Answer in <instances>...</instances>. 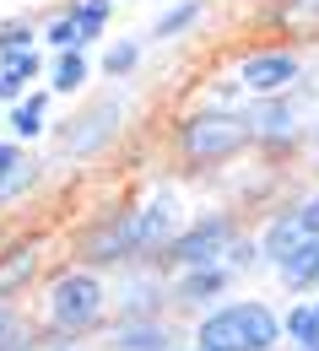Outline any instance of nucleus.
I'll list each match as a JSON object with an SVG mask.
<instances>
[{
	"mask_svg": "<svg viewBox=\"0 0 319 351\" xmlns=\"http://www.w3.org/2000/svg\"><path fill=\"white\" fill-rule=\"evenodd\" d=\"M244 232V206H233V200H217V206H200L189 227H184L179 238L168 243V254L163 265L168 270H195V265H222L228 254V243Z\"/></svg>",
	"mask_w": 319,
	"mask_h": 351,
	"instance_id": "6e6552de",
	"label": "nucleus"
},
{
	"mask_svg": "<svg viewBox=\"0 0 319 351\" xmlns=\"http://www.w3.org/2000/svg\"><path fill=\"white\" fill-rule=\"evenodd\" d=\"M255 152V119L249 103L222 108V103H189L168 125V162L184 178H217L222 168L244 162Z\"/></svg>",
	"mask_w": 319,
	"mask_h": 351,
	"instance_id": "f03ea898",
	"label": "nucleus"
},
{
	"mask_svg": "<svg viewBox=\"0 0 319 351\" xmlns=\"http://www.w3.org/2000/svg\"><path fill=\"white\" fill-rule=\"evenodd\" d=\"M130 200H136V249H141V260H163L168 243H174L184 227H189V217H195V206H189V195H184V173L157 178V184H146Z\"/></svg>",
	"mask_w": 319,
	"mask_h": 351,
	"instance_id": "423d86ee",
	"label": "nucleus"
},
{
	"mask_svg": "<svg viewBox=\"0 0 319 351\" xmlns=\"http://www.w3.org/2000/svg\"><path fill=\"white\" fill-rule=\"evenodd\" d=\"M255 22H260L271 38L319 49V0H276V5H260V11H255Z\"/></svg>",
	"mask_w": 319,
	"mask_h": 351,
	"instance_id": "4468645a",
	"label": "nucleus"
},
{
	"mask_svg": "<svg viewBox=\"0 0 319 351\" xmlns=\"http://www.w3.org/2000/svg\"><path fill=\"white\" fill-rule=\"evenodd\" d=\"M189 341L211 351H281L287 330H281V308L265 298H222L189 324Z\"/></svg>",
	"mask_w": 319,
	"mask_h": 351,
	"instance_id": "20e7f679",
	"label": "nucleus"
},
{
	"mask_svg": "<svg viewBox=\"0 0 319 351\" xmlns=\"http://www.w3.org/2000/svg\"><path fill=\"white\" fill-rule=\"evenodd\" d=\"M114 319H152L168 313V265L163 260H130L108 276Z\"/></svg>",
	"mask_w": 319,
	"mask_h": 351,
	"instance_id": "9d476101",
	"label": "nucleus"
},
{
	"mask_svg": "<svg viewBox=\"0 0 319 351\" xmlns=\"http://www.w3.org/2000/svg\"><path fill=\"white\" fill-rule=\"evenodd\" d=\"M0 135H5V108H0Z\"/></svg>",
	"mask_w": 319,
	"mask_h": 351,
	"instance_id": "2f4dec72",
	"label": "nucleus"
},
{
	"mask_svg": "<svg viewBox=\"0 0 319 351\" xmlns=\"http://www.w3.org/2000/svg\"><path fill=\"white\" fill-rule=\"evenodd\" d=\"M206 16H211V0H163V11L146 27V44L163 49V44H179V38H195Z\"/></svg>",
	"mask_w": 319,
	"mask_h": 351,
	"instance_id": "dca6fc26",
	"label": "nucleus"
},
{
	"mask_svg": "<svg viewBox=\"0 0 319 351\" xmlns=\"http://www.w3.org/2000/svg\"><path fill=\"white\" fill-rule=\"evenodd\" d=\"M0 351H44V330L33 308L16 298H0Z\"/></svg>",
	"mask_w": 319,
	"mask_h": 351,
	"instance_id": "aec40b11",
	"label": "nucleus"
},
{
	"mask_svg": "<svg viewBox=\"0 0 319 351\" xmlns=\"http://www.w3.org/2000/svg\"><path fill=\"white\" fill-rule=\"evenodd\" d=\"M271 276H276V287H281L287 303H292V298H314L319 292V238H303Z\"/></svg>",
	"mask_w": 319,
	"mask_h": 351,
	"instance_id": "f3484780",
	"label": "nucleus"
},
{
	"mask_svg": "<svg viewBox=\"0 0 319 351\" xmlns=\"http://www.w3.org/2000/svg\"><path fill=\"white\" fill-rule=\"evenodd\" d=\"M49 108H54V92H49L44 82H38V87H27V97H16V103L5 108V135H16L22 146L49 141V130H54Z\"/></svg>",
	"mask_w": 319,
	"mask_h": 351,
	"instance_id": "2eb2a0df",
	"label": "nucleus"
},
{
	"mask_svg": "<svg viewBox=\"0 0 319 351\" xmlns=\"http://www.w3.org/2000/svg\"><path fill=\"white\" fill-rule=\"evenodd\" d=\"M249 5H255V11H260V5H276V0H249Z\"/></svg>",
	"mask_w": 319,
	"mask_h": 351,
	"instance_id": "7c9ffc66",
	"label": "nucleus"
},
{
	"mask_svg": "<svg viewBox=\"0 0 319 351\" xmlns=\"http://www.w3.org/2000/svg\"><path fill=\"white\" fill-rule=\"evenodd\" d=\"M314 303H319V292H314Z\"/></svg>",
	"mask_w": 319,
	"mask_h": 351,
	"instance_id": "72a5a7b5",
	"label": "nucleus"
},
{
	"mask_svg": "<svg viewBox=\"0 0 319 351\" xmlns=\"http://www.w3.org/2000/svg\"><path fill=\"white\" fill-rule=\"evenodd\" d=\"M189 351H211V346H195V341H189Z\"/></svg>",
	"mask_w": 319,
	"mask_h": 351,
	"instance_id": "473e14b6",
	"label": "nucleus"
},
{
	"mask_svg": "<svg viewBox=\"0 0 319 351\" xmlns=\"http://www.w3.org/2000/svg\"><path fill=\"white\" fill-rule=\"evenodd\" d=\"M0 217H5V211H0Z\"/></svg>",
	"mask_w": 319,
	"mask_h": 351,
	"instance_id": "f704fd0d",
	"label": "nucleus"
},
{
	"mask_svg": "<svg viewBox=\"0 0 319 351\" xmlns=\"http://www.w3.org/2000/svg\"><path fill=\"white\" fill-rule=\"evenodd\" d=\"M49 270V238L44 232H11L0 238V298L27 303Z\"/></svg>",
	"mask_w": 319,
	"mask_h": 351,
	"instance_id": "ddd939ff",
	"label": "nucleus"
},
{
	"mask_svg": "<svg viewBox=\"0 0 319 351\" xmlns=\"http://www.w3.org/2000/svg\"><path fill=\"white\" fill-rule=\"evenodd\" d=\"M33 308V319H38V330H44V346L54 341H97L103 330H108V319H114V292H108V270H92L82 260H65L49 265L44 281H38V292L27 298Z\"/></svg>",
	"mask_w": 319,
	"mask_h": 351,
	"instance_id": "f257e3e1",
	"label": "nucleus"
},
{
	"mask_svg": "<svg viewBox=\"0 0 319 351\" xmlns=\"http://www.w3.org/2000/svg\"><path fill=\"white\" fill-rule=\"evenodd\" d=\"M255 238H260V254H265V265L276 270V265H281L287 254H292V249H298V243H303V227L292 221V206L281 200V206H271V211L260 217Z\"/></svg>",
	"mask_w": 319,
	"mask_h": 351,
	"instance_id": "a211bd4d",
	"label": "nucleus"
},
{
	"mask_svg": "<svg viewBox=\"0 0 319 351\" xmlns=\"http://www.w3.org/2000/svg\"><path fill=\"white\" fill-rule=\"evenodd\" d=\"M44 351H87L82 341H54V346H44Z\"/></svg>",
	"mask_w": 319,
	"mask_h": 351,
	"instance_id": "c756f323",
	"label": "nucleus"
},
{
	"mask_svg": "<svg viewBox=\"0 0 319 351\" xmlns=\"http://www.w3.org/2000/svg\"><path fill=\"white\" fill-rule=\"evenodd\" d=\"M249 119H255V157H265V162H292V157L309 152L314 114H309L292 92L249 97Z\"/></svg>",
	"mask_w": 319,
	"mask_h": 351,
	"instance_id": "0eeeda50",
	"label": "nucleus"
},
{
	"mask_svg": "<svg viewBox=\"0 0 319 351\" xmlns=\"http://www.w3.org/2000/svg\"><path fill=\"white\" fill-rule=\"evenodd\" d=\"M114 5H119V0H65V11H71V16H76V27H82V49H92V44H103V38H108Z\"/></svg>",
	"mask_w": 319,
	"mask_h": 351,
	"instance_id": "4be33fe9",
	"label": "nucleus"
},
{
	"mask_svg": "<svg viewBox=\"0 0 319 351\" xmlns=\"http://www.w3.org/2000/svg\"><path fill=\"white\" fill-rule=\"evenodd\" d=\"M92 49H65V54H49V76L44 87L54 92V97H82L92 82Z\"/></svg>",
	"mask_w": 319,
	"mask_h": 351,
	"instance_id": "6ab92c4d",
	"label": "nucleus"
},
{
	"mask_svg": "<svg viewBox=\"0 0 319 351\" xmlns=\"http://www.w3.org/2000/svg\"><path fill=\"white\" fill-rule=\"evenodd\" d=\"M0 71L5 76H16V82H27V87H38L49 76V49L33 44V49H11V54H0Z\"/></svg>",
	"mask_w": 319,
	"mask_h": 351,
	"instance_id": "a878e982",
	"label": "nucleus"
},
{
	"mask_svg": "<svg viewBox=\"0 0 319 351\" xmlns=\"http://www.w3.org/2000/svg\"><path fill=\"white\" fill-rule=\"evenodd\" d=\"M38 44H44L49 54L82 49V27H76V16H71L65 5H49V11H44V33H38Z\"/></svg>",
	"mask_w": 319,
	"mask_h": 351,
	"instance_id": "b1692460",
	"label": "nucleus"
},
{
	"mask_svg": "<svg viewBox=\"0 0 319 351\" xmlns=\"http://www.w3.org/2000/svg\"><path fill=\"white\" fill-rule=\"evenodd\" d=\"M146 33H136V38H108V49H103V60H97V76L103 82H136L141 65H146Z\"/></svg>",
	"mask_w": 319,
	"mask_h": 351,
	"instance_id": "412c9836",
	"label": "nucleus"
},
{
	"mask_svg": "<svg viewBox=\"0 0 319 351\" xmlns=\"http://www.w3.org/2000/svg\"><path fill=\"white\" fill-rule=\"evenodd\" d=\"M130 82H108L103 92H82L76 108L65 119H54L49 130V146H54V162H103L125 130H130Z\"/></svg>",
	"mask_w": 319,
	"mask_h": 351,
	"instance_id": "7ed1b4c3",
	"label": "nucleus"
},
{
	"mask_svg": "<svg viewBox=\"0 0 319 351\" xmlns=\"http://www.w3.org/2000/svg\"><path fill=\"white\" fill-rule=\"evenodd\" d=\"M103 351H189V324L179 313H152V319H108L97 335Z\"/></svg>",
	"mask_w": 319,
	"mask_h": 351,
	"instance_id": "f8f14e48",
	"label": "nucleus"
},
{
	"mask_svg": "<svg viewBox=\"0 0 319 351\" xmlns=\"http://www.w3.org/2000/svg\"><path fill=\"white\" fill-rule=\"evenodd\" d=\"M238 276L228 265H195V270H168V313H179L184 324H195L206 308L233 298Z\"/></svg>",
	"mask_w": 319,
	"mask_h": 351,
	"instance_id": "9b49d317",
	"label": "nucleus"
},
{
	"mask_svg": "<svg viewBox=\"0 0 319 351\" xmlns=\"http://www.w3.org/2000/svg\"><path fill=\"white\" fill-rule=\"evenodd\" d=\"M65 254L92 265V270H108V276H114L119 265L141 260V249H136V200H108V206L87 211V217L65 232Z\"/></svg>",
	"mask_w": 319,
	"mask_h": 351,
	"instance_id": "39448f33",
	"label": "nucleus"
},
{
	"mask_svg": "<svg viewBox=\"0 0 319 351\" xmlns=\"http://www.w3.org/2000/svg\"><path fill=\"white\" fill-rule=\"evenodd\" d=\"M303 71H309V49H303V44H287V38H265V44H249V49L233 54V76L244 82L249 97L292 92Z\"/></svg>",
	"mask_w": 319,
	"mask_h": 351,
	"instance_id": "1a4fd4ad",
	"label": "nucleus"
},
{
	"mask_svg": "<svg viewBox=\"0 0 319 351\" xmlns=\"http://www.w3.org/2000/svg\"><path fill=\"white\" fill-rule=\"evenodd\" d=\"M287 206H292V221L303 227V238H319V178L309 184V189L287 195Z\"/></svg>",
	"mask_w": 319,
	"mask_h": 351,
	"instance_id": "bb28decb",
	"label": "nucleus"
},
{
	"mask_svg": "<svg viewBox=\"0 0 319 351\" xmlns=\"http://www.w3.org/2000/svg\"><path fill=\"white\" fill-rule=\"evenodd\" d=\"M222 265H228L238 281H249V276H260V270H271L265 265V254H260V238H255V227H244L238 238L228 243V254H222Z\"/></svg>",
	"mask_w": 319,
	"mask_h": 351,
	"instance_id": "5701e85b",
	"label": "nucleus"
},
{
	"mask_svg": "<svg viewBox=\"0 0 319 351\" xmlns=\"http://www.w3.org/2000/svg\"><path fill=\"white\" fill-rule=\"evenodd\" d=\"M38 33H44V11H11V16H0V54L33 49Z\"/></svg>",
	"mask_w": 319,
	"mask_h": 351,
	"instance_id": "393cba45",
	"label": "nucleus"
},
{
	"mask_svg": "<svg viewBox=\"0 0 319 351\" xmlns=\"http://www.w3.org/2000/svg\"><path fill=\"white\" fill-rule=\"evenodd\" d=\"M16 97H27V82H16V76H5V71H0V108H11Z\"/></svg>",
	"mask_w": 319,
	"mask_h": 351,
	"instance_id": "c85d7f7f",
	"label": "nucleus"
},
{
	"mask_svg": "<svg viewBox=\"0 0 319 351\" xmlns=\"http://www.w3.org/2000/svg\"><path fill=\"white\" fill-rule=\"evenodd\" d=\"M27 152H33V146H22L16 135H0V184H11V178H16V168L27 162Z\"/></svg>",
	"mask_w": 319,
	"mask_h": 351,
	"instance_id": "cd10ccee",
	"label": "nucleus"
}]
</instances>
